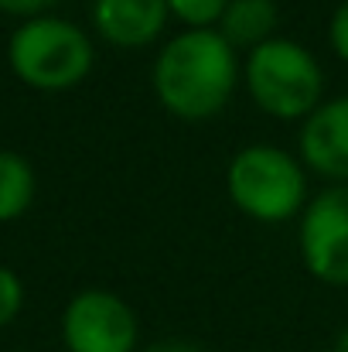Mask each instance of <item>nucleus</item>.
<instances>
[{"instance_id":"f257e3e1","label":"nucleus","mask_w":348,"mask_h":352,"mask_svg":"<svg viewBox=\"0 0 348 352\" xmlns=\"http://www.w3.org/2000/svg\"><path fill=\"white\" fill-rule=\"evenodd\" d=\"M239 82L235 48L212 28L174 34L154 62V93L167 113L192 123L226 110Z\"/></svg>"},{"instance_id":"f03ea898","label":"nucleus","mask_w":348,"mask_h":352,"mask_svg":"<svg viewBox=\"0 0 348 352\" xmlns=\"http://www.w3.org/2000/svg\"><path fill=\"white\" fill-rule=\"evenodd\" d=\"M226 192L232 206L256 223H283L308 206V178L294 154L249 144L229 161Z\"/></svg>"},{"instance_id":"7ed1b4c3","label":"nucleus","mask_w":348,"mask_h":352,"mask_svg":"<svg viewBox=\"0 0 348 352\" xmlns=\"http://www.w3.org/2000/svg\"><path fill=\"white\" fill-rule=\"evenodd\" d=\"M246 89L253 103L277 120L311 117L321 107V62L290 38H270L246 58Z\"/></svg>"},{"instance_id":"20e7f679","label":"nucleus","mask_w":348,"mask_h":352,"mask_svg":"<svg viewBox=\"0 0 348 352\" xmlns=\"http://www.w3.org/2000/svg\"><path fill=\"white\" fill-rule=\"evenodd\" d=\"M10 69L34 89H69L82 82L93 69V41L86 31L65 17H31L7 45Z\"/></svg>"},{"instance_id":"39448f33","label":"nucleus","mask_w":348,"mask_h":352,"mask_svg":"<svg viewBox=\"0 0 348 352\" xmlns=\"http://www.w3.org/2000/svg\"><path fill=\"white\" fill-rule=\"evenodd\" d=\"M297 246L311 277L348 287V185H332L304 206Z\"/></svg>"},{"instance_id":"423d86ee","label":"nucleus","mask_w":348,"mask_h":352,"mask_svg":"<svg viewBox=\"0 0 348 352\" xmlns=\"http://www.w3.org/2000/svg\"><path fill=\"white\" fill-rule=\"evenodd\" d=\"M62 339L69 352H133L137 315L110 291H82L62 315Z\"/></svg>"},{"instance_id":"0eeeda50","label":"nucleus","mask_w":348,"mask_h":352,"mask_svg":"<svg viewBox=\"0 0 348 352\" xmlns=\"http://www.w3.org/2000/svg\"><path fill=\"white\" fill-rule=\"evenodd\" d=\"M301 161L321 178L348 185V96L321 103L301 126Z\"/></svg>"},{"instance_id":"6e6552de","label":"nucleus","mask_w":348,"mask_h":352,"mask_svg":"<svg viewBox=\"0 0 348 352\" xmlns=\"http://www.w3.org/2000/svg\"><path fill=\"white\" fill-rule=\"evenodd\" d=\"M164 0H93V24L96 31L119 48H143L154 45L167 24Z\"/></svg>"},{"instance_id":"1a4fd4ad","label":"nucleus","mask_w":348,"mask_h":352,"mask_svg":"<svg viewBox=\"0 0 348 352\" xmlns=\"http://www.w3.org/2000/svg\"><path fill=\"white\" fill-rule=\"evenodd\" d=\"M280 24L277 14V0H229L222 21H219V34L229 41L232 48H259L273 38Z\"/></svg>"},{"instance_id":"9d476101","label":"nucleus","mask_w":348,"mask_h":352,"mask_svg":"<svg viewBox=\"0 0 348 352\" xmlns=\"http://www.w3.org/2000/svg\"><path fill=\"white\" fill-rule=\"evenodd\" d=\"M31 199H34L31 164L14 151H0V219L21 216L31 206Z\"/></svg>"},{"instance_id":"9b49d317","label":"nucleus","mask_w":348,"mask_h":352,"mask_svg":"<svg viewBox=\"0 0 348 352\" xmlns=\"http://www.w3.org/2000/svg\"><path fill=\"white\" fill-rule=\"evenodd\" d=\"M164 3H167V10H171L178 21H185L192 31L222 21V14H226V7H229V0H164Z\"/></svg>"},{"instance_id":"f8f14e48","label":"nucleus","mask_w":348,"mask_h":352,"mask_svg":"<svg viewBox=\"0 0 348 352\" xmlns=\"http://www.w3.org/2000/svg\"><path fill=\"white\" fill-rule=\"evenodd\" d=\"M21 301H24V287H21L17 274L0 267V325H7L21 311Z\"/></svg>"},{"instance_id":"ddd939ff","label":"nucleus","mask_w":348,"mask_h":352,"mask_svg":"<svg viewBox=\"0 0 348 352\" xmlns=\"http://www.w3.org/2000/svg\"><path fill=\"white\" fill-rule=\"evenodd\" d=\"M328 34H332V48L335 55L348 62V0H342L332 14V24H328Z\"/></svg>"},{"instance_id":"4468645a","label":"nucleus","mask_w":348,"mask_h":352,"mask_svg":"<svg viewBox=\"0 0 348 352\" xmlns=\"http://www.w3.org/2000/svg\"><path fill=\"white\" fill-rule=\"evenodd\" d=\"M51 3H58V0H0V10H7V14H21V17H45V10L51 7Z\"/></svg>"},{"instance_id":"2eb2a0df","label":"nucleus","mask_w":348,"mask_h":352,"mask_svg":"<svg viewBox=\"0 0 348 352\" xmlns=\"http://www.w3.org/2000/svg\"><path fill=\"white\" fill-rule=\"evenodd\" d=\"M143 352H202L198 346H192V342H154L150 349H143Z\"/></svg>"},{"instance_id":"dca6fc26","label":"nucleus","mask_w":348,"mask_h":352,"mask_svg":"<svg viewBox=\"0 0 348 352\" xmlns=\"http://www.w3.org/2000/svg\"><path fill=\"white\" fill-rule=\"evenodd\" d=\"M335 352H348V329L338 336V342H335Z\"/></svg>"}]
</instances>
